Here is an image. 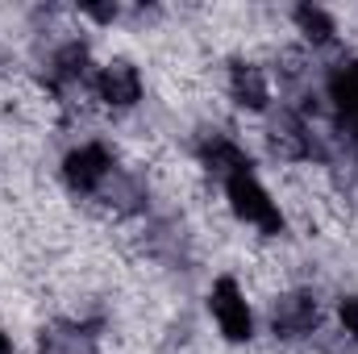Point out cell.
Segmentation results:
<instances>
[{"instance_id":"obj_4","label":"cell","mask_w":358,"mask_h":354,"mask_svg":"<svg viewBox=\"0 0 358 354\" xmlns=\"http://www.w3.org/2000/svg\"><path fill=\"white\" fill-rule=\"evenodd\" d=\"M96 92H100V100L125 108V104H134V100L142 96V76H138V67H129V63H113V67H104V71L96 76Z\"/></svg>"},{"instance_id":"obj_2","label":"cell","mask_w":358,"mask_h":354,"mask_svg":"<svg viewBox=\"0 0 358 354\" xmlns=\"http://www.w3.org/2000/svg\"><path fill=\"white\" fill-rule=\"evenodd\" d=\"M213 317H217V325H221V334L229 338V342H246L250 334H255V317H250V304H246V296H242V288L225 275V279H217L213 283Z\"/></svg>"},{"instance_id":"obj_10","label":"cell","mask_w":358,"mask_h":354,"mask_svg":"<svg viewBox=\"0 0 358 354\" xmlns=\"http://www.w3.org/2000/svg\"><path fill=\"white\" fill-rule=\"evenodd\" d=\"M13 351V346H8V338H4V334H0V354H8Z\"/></svg>"},{"instance_id":"obj_6","label":"cell","mask_w":358,"mask_h":354,"mask_svg":"<svg viewBox=\"0 0 358 354\" xmlns=\"http://www.w3.org/2000/svg\"><path fill=\"white\" fill-rule=\"evenodd\" d=\"M329 96L338 100V108H342L346 125L355 129V138H358V63L334 71V80H329Z\"/></svg>"},{"instance_id":"obj_8","label":"cell","mask_w":358,"mask_h":354,"mask_svg":"<svg viewBox=\"0 0 358 354\" xmlns=\"http://www.w3.org/2000/svg\"><path fill=\"white\" fill-rule=\"evenodd\" d=\"M296 21H300V29H304L313 42H325V38L334 34V21H329L321 8H308V4H304V8H296Z\"/></svg>"},{"instance_id":"obj_9","label":"cell","mask_w":358,"mask_h":354,"mask_svg":"<svg viewBox=\"0 0 358 354\" xmlns=\"http://www.w3.org/2000/svg\"><path fill=\"white\" fill-rule=\"evenodd\" d=\"M342 325H346V334L358 338V296H346L342 300Z\"/></svg>"},{"instance_id":"obj_1","label":"cell","mask_w":358,"mask_h":354,"mask_svg":"<svg viewBox=\"0 0 358 354\" xmlns=\"http://www.w3.org/2000/svg\"><path fill=\"white\" fill-rule=\"evenodd\" d=\"M225 192H229V204H234V213H238L242 221L259 225L263 234H279V229H283V213L275 208V200L267 196V187L250 176V171H234V176L225 179Z\"/></svg>"},{"instance_id":"obj_5","label":"cell","mask_w":358,"mask_h":354,"mask_svg":"<svg viewBox=\"0 0 358 354\" xmlns=\"http://www.w3.org/2000/svg\"><path fill=\"white\" fill-rule=\"evenodd\" d=\"M313 321H317V304H313L308 296H283V300L275 304V330H279L283 338L308 334Z\"/></svg>"},{"instance_id":"obj_3","label":"cell","mask_w":358,"mask_h":354,"mask_svg":"<svg viewBox=\"0 0 358 354\" xmlns=\"http://www.w3.org/2000/svg\"><path fill=\"white\" fill-rule=\"evenodd\" d=\"M108 150L104 146H80V150H71L67 155V163H63V176L67 183L76 187V192H92V187H100L104 179H108Z\"/></svg>"},{"instance_id":"obj_7","label":"cell","mask_w":358,"mask_h":354,"mask_svg":"<svg viewBox=\"0 0 358 354\" xmlns=\"http://www.w3.org/2000/svg\"><path fill=\"white\" fill-rule=\"evenodd\" d=\"M234 96H238L242 104H250V108H263V104L271 100L263 71H259V67H250V63L234 67Z\"/></svg>"}]
</instances>
